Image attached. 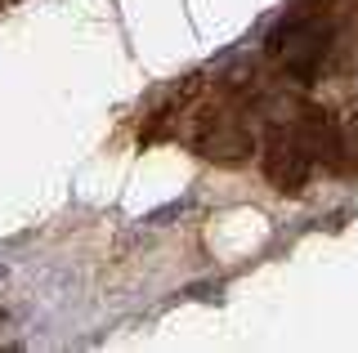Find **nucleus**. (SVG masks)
<instances>
[{
  "label": "nucleus",
  "mask_w": 358,
  "mask_h": 353,
  "mask_svg": "<svg viewBox=\"0 0 358 353\" xmlns=\"http://www.w3.org/2000/svg\"><path fill=\"white\" fill-rule=\"evenodd\" d=\"M327 50H331V27L318 23V18H291V23H282L268 36V54H273L291 76H300V81H313V76H318Z\"/></svg>",
  "instance_id": "f257e3e1"
},
{
  "label": "nucleus",
  "mask_w": 358,
  "mask_h": 353,
  "mask_svg": "<svg viewBox=\"0 0 358 353\" xmlns=\"http://www.w3.org/2000/svg\"><path fill=\"white\" fill-rule=\"evenodd\" d=\"M313 170V157L305 152V143L296 139V130H273L264 148V174L278 183L282 193H300Z\"/></svg>",
  "instance_id": "f03ea898"
},
{
  "label": "nucleus",
  "mask_w": 358,
  "mask_h": 353,
  "mask_svg": "<svg viewBox=\"0 0 358 353\" xmlns=\"http://www.w3.org/2000/svg\"><path fill=\"white\" fill-rule=\"evenodd\" d=\"M197 148H201V157H210V161H242L255 143L242 126H233V121H206L201 135H197Z\"/></svg>",
  "instance_id": "7ed1b4c3"
},
{
  "label": "nucleus",
  "mask_w": 358,
  "mask_h": 353,
  "mask_svg": "<svg viewBox=\"0 0 358 353\" xmlns=\"http://www.w3.org/2000/svg\"><path fill=\"white\" fill-rule=\"evenodd\" d=\"M296 139L305 143V152L313 161H331L336 152H341V139H336V126L327 121V112H318V107H305V112H300V121L296 126Z\"/></svg>",
  "instance_id": "20e7f679"
}]
</instances>
